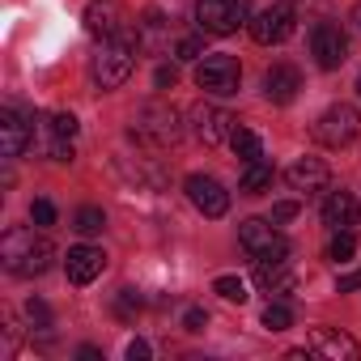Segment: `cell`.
I'll return each instance as SVG.
<instances>
[{
  "mask_svg": "<svg viewBox=\"0 0 361 361\" xmlns=\"http://www.w3.org/2000/svg\"><path fill=\"white\" fill-rule=\"evenodd\" d=\"M310 56L323 73H336L348 60V35L340 30V22H319L310 30Z\"/></svg>",
  "mask_w": 361,
  "mask_h": 361,
  "instance_id": "cell-10",
  "label": "cell"
},
{
  "mask_svg": "<svg viewBox=\"0 0 361 361\" xmlns=\"http://www.w3.org/2000/svg\"><path fill=\"white\" fill-rule=\"evenodd\" d=\"M149 353H153V348H149L145 340H128V361H149Z\"/></svg>",
  "mask_w": 361,
  "mask_h": 361,
  "instance_id": "cell-36",
  "label": "cell"
},
{
  "mask_svg": "<svg viewBox=\"0 0 361 361\" xmlns=\"http://www.w3.org/2000/svg\"><path fill=\"white\" fill-rule=\"evenodd\" d=\"M238 81H243V64L226 51H213L204 60H196V85L204 94H217V98H230L238 94Z\"/></svg>",
  "mask_w": 361,
  "mask_h": 361,
  "instance_id": "cell-7",
  "label": "cell"
},
{
  "mask_svg": "<svg viewBox=\"0 0 361 361\" xmlns=\"http://www.w3.org/2000/svg\"><path fill=\"white\" fill-rule=\"evenodd\" d=\"M81 22H85V35H94L98 43L128 35V9L119 5V0H90Z\"/></svg>",
  "mask_w": 361,
  "mask_h": 361,
  "instance_id": "cell-11",
  "label": "cell"
},
{
  "mask_svg": "<svg viewBox=\"0 0 361 361\" xmlns=\"http://www.w3.org/2000/svg\"><path fill=\"white\" fill-rule=\"evenodd\" d=\"M73 230H77V234H85V238H90V234H102V230H106V213H102V209H94V204H85V209H77Z\"/></svg>",
  "mask_w": 361,
  "mask_h": 361,
  "instance_id": "cell-23",
  "label": "cell"
},
{
  "mask_svg": "<svg viewBox=\"0 0 361 361\" xmlns=\"http://www.w3.org/2000/svg\"><path fill=\"white\" fill-rule=\"evenodd\" d=\"M285 178H289L293 192H323V188L331 183V166H327L323 157H298V161L285 170Z\"/></svg>",
  "mask_w": 361,
  "mask_h": 361,
  "instance_id": "cell-16",
  "label": "cell"
},
{
  "mask_svg": "<svg viewBox=\"0 0 361 361\" xmlns=\"http://www.w3.org/2000/svg\"><path fill=\"white\" fill-rule=\"evenodd\" d=\"M183 327H188V331H204V327H209V310H204V306H188V310H183Z\"/></svg>",
  "mask_w": 361,
  "mask_h": 361,
  "instance_id": "cell-29",
  "label": "cell"
},
{
  "mask_svg": "<svg viewBox=\"0 0 361 361\" xmlns=\"http://www.w3.org/2000/svg\"><path fill=\"white\" fill-rule=\"evenodd\" d=\"M166 39H170V22L161 18V9H145L140 22H136V43H140L145 51H161Z\"/></svg>",
  "mask_w": 361,
  "mask_h": 361,
  "instance_id": "cell-20",
  "label": "cell"
},
{
  "mask_svg": "<svg viewBox=\"0 0 361 361\" xmlns=\"http://www.w3.org/2000/svg\"><path fill=\"white\" fill-rule=\"evenodd\" d=\"M336 289H340V293H357V289H361V268L340 272V276H336Z\"/></svg>",
  "mask_w": 361,
  "mask_h": 361,
  "instance_id": "cell-35",
  "label": "cell"
},
{
  "mask_svg": "<svg viewBox=\"0 0 361 361\" xmlns=\"http://www.w3.org/2000/svg\"><path fill=\"white\" fill-rule=\"evenodd\" d=\"M259 319H264V327H268V331H285V327H293V310H289L285 302H268Z\"/></svg>",
  "mask_w": 361,
  "mask_h": 361,
  "instance_id": "cell-25",
  "label": "cell"
},
{
  "mask_svg": "<svg viewBox=\"0 0 361 361\" xmlns=\"http://www.w3.org/2000/svg\"><path fill=\"white\" fill-rule=\"evenodd\" d=\"M51 128H56L60 136H77V115H73V111H60V115H51Z\"/></svg>",
  "mask_w": 361,
  "mask_h": 361,
  "instance_id": "cell-32",
  "label": "cell"
},
{
  "mask_svg": "<svg viewBox=\"0 0 361 361\" xmlns=\"http://www.w3.org/2000/svg\"><path fill=\"white\" fill-rule=\"evenodd\" d=\"M64 268H68V281H73V285H90V281L102 276L106 255H102L98 247H73L68 259H64Z\"/></svg>",
  "mask_w": 361,
  "mask_h": 361,
  "instance_id": "cell-19",
  "label": "cell"
},
{
  "mask_svg": "<svg viewBox=\"0 0 361 361\" xmlns=\"http://www.w3.org/2000/svg\"><path fill=\"white\" fill-rule=\"evenodd\" d=\"M298 213H302V209H298V200H281V204H272V221H276V226H289Z\"/></svg>",
  "mask_w": 361,
  "mask_h": 361,
  "instance_id": "cell-30",
  "label": "cell"
},
{
  "mask_svg": "<svg viewBox=\"0 0 361 361\" xmlns=\"http://www.w3.org/2000/svg\"><path fill=\"white\" fill-rule=\"evenodd\" d=\"M174 51H178V60H204V56H209V51H204V30H200V35H188V39H178Z\"/></svg>",
  "mask_w": 361,
  "mask_h": 361,
  "instance_id": "cell-27",
  "label": "cell"
},
{
  "mask_svg": "<svg viewBox=\"0 0 361 361\" xmlns=\"http://www.w3.org/2000/svg\"><path fill=\"white\" fill-rule=\"evenodd\" d=\"M357 136H361V111H357L353 102H331V106L319 115V123H314V140L327 145V149H344V145H353Z\"/></svg>",
  "mask_w": 361,
  "mask_h": 361,
  "instance_id": "cell-6",
  "label": "cell"
},
{
  "mask_svg": "<svg viewBox=\"0 0 361 361\" xmlns=\"http://www.w3.org/2000/svg\"><path fill=\"white\" fill-rule=\"evenodd\" d=\"M230 149H234L243 161H255V157H264V140H259L251 128H234V136H230Z\"/></svg>",
  "mask_w": 361,
  "mask_h": 361,
  "instance_id": "cell-22",
  "label": "cell"
},
{
  "mask_svg": "<svg viewBox=\"0 0 361 361\" xmlns=\"http://www.w3.org/2000/svg\"><path fill=\"white\" fill-rule=\"evenodd\" d=\"M348 22H353V30L361 35V0H357V5H353V13H348Z\"/></svg>",
  "mask_w": 361,
  "mask_h": 361,
  "instance_id": "cell-38",
  "label": "cell"
},
{
  "mask_svg": "<svg viewBox=\"0 0 361 361\" xmlns=\"http://www.w3.org/2000/svg\"><path fill=\"white\" fill-rule=\"evenodd\" d=\"M35 123H39V119H35ZM35 123H30L22 111L5 106V111H0V153H5V157H22V153L30 149V140H35Z\"/></svg>",
  "mask_w": 361,
  "mask_h": 361,
  "instance_id": "cell-13",
  "label": "cell"
},
{
  "mask_svg": "<svg viewBox=\"0 0 361 361\" xmlns=\"http://www.w3.org/2000/svg\"><path fill=\"white\" fill-rule=\"evenodd\" d=\"M255 285H259L264 293L281 298V293H293V289H298V276H293L289 259H259V264H255Z\"/></svg>",
  "mask_w": 361,
  "mask_h": 361,
  "instance_id": "cell-17",
  "label": "cell"
},
{
  "mask_svg": "<svg viewBox=\"0 0 361 361\" xmlns=\"http://www.w3.org/2000/svg\"><path fill=\"white\" fill-rule=\"evenodd\" d=\"M327 255H331L336 264H348V259L357 255V238H353L348 230H336V238H331V247H327Z\"/></svg>",
  "mask_w": 361,
  "mask_h": 361,
  "instance_id": "cell-26",
  "label": "cell"
},
{
  "mask_svg": "<svg viewBox=\"0 0 361 361\" xmlns=\"http://www.w3.org/2000/svg\"><path fill=\"white\" fill-rule=\"evenodd\" d=\"M183 188H188V200H192L204 217H226V213H230V192L217 183V178H209V174H192Z\"/></svg>",
  "mask_w": 361,
  "mask_h": 361,
  "instance_id": "cell-12",
  "label": "cell"
},
{
  "mask_svg": "<svg viewBox=\"0 0 361 361\" xmlns=\"http://www.w3.org/2000/svg\"><path fill=\"white\" fill-rule=\"evenodd\" d=\"M136 51H140V43H136L132 30L119 35V39H106L102 51L94 56V81H98L102 90H119V85L132 77V68H136Z\"/></svg>",
  "mask_w": 361,
  "mask_h": 361,
  "instance_id": "cell-3",
  "label": "cell"
},
{
  "mask_svg": "<svg viewBox=\"0 0 361 361\" xmlns=\"http://www.w3.org/2000/svg\"><path fill=\"white\" fill-rule=\"evenodd\" d=\"M77 357H81V361H98V357H102V353H98V348H94V344H81V348H77Z\"/></svg>",
  "mask_w": 361,
  "mask_h": 361,
  "instance_id": "cell-37",
  "label": "cell"
},
{
  "mask_svg": "<svg viewBox=\"0 0 361 361\" xmlns=\"http://www.w3.org/2000/svg\"><path fill=\"white\" fill-rule=\"evenodd\" d=\"M30 221H35L39 230L56 226V204H51V200H35V204H30Z\"/></svg>",
  "mask_w": 361,
  "mask_h": 361,
  "instance_id": "cell-28",
  "label": "cell"
},
{
  "mask_svg": "<svg viewBox=\"0 0 361 361\" xmlns=\"http://www.w3.org/2000/svg\"><path fill=\"white\" fill-rule=\"evenodd\" d=\"M132 136L149 149H170L183 136V123H178V111L170 102H145L132 115Z\"/></svg>",
  "mask_w": 361,
  "mask_h": 361,
  "instance_id": "cell-2",
  "label": "cell"
},
{
  "mask_svg": "<svg viewBox=\"0 0 361 361\" xmlns=\"http://www.w3.org/2000/svg\"><path fill=\"white\" fill-rule=\"evenodd\" d=\"M26 314H30V323H35V327H51V310H47L39 298H30V302H26Z\"/></svg>",
  "mask_w": 361,
  "mask_h": 361,
  "instance_id": "cell-31",
  "label": "cell"
},
{
  "mask_svg": "<svg viewBox=\"0 0 361 361\" xmlns=\"http://www.w3.org/2000/svg\"><path fill=\"white\" fill-rule=\"evenodd\" d=\"M188 123H192L196 140H204L209 149H217L221 140H230V136H234V128H238V119H234L230 111L213 106V102H196V106L188 111Z\"/></svg>",
  "mask_w": 361,
  "mask_h": 361,
  "instance_id": "cell-9",
  "label": "cell"
},
{
  "mask_svg": "<svg viewBox=\"0 0 361 361\" xmlns=\"http://www.w3.org/2000/svg\"><path fill=\"white\" fill-rule=\"evenodd\" d=\"M298 90H302V73H298L293 64H272V68L264 73V98H268L272 106H289V102L298 98Z\"/></svg>",
  "mask_w": 361,
  "mask_h": 361,
  "instance_id": "cell-15",
  "label": "cell"
},
{
  "mask_svg": "<svg viewBox=\"0 0 361 361\" xmlns=\"http://www.w3.org/2000/svg\"><path fill=\"white\" fill-rule=\"evenodd\" d=\"M272 178H276V170H272V161H264V157H255V161H247V170H243V178H238V188H243L247 196H264V192L272 188Z\"/></svg>",
  "mask_w": 361,
  "mask_h": 361,
  "instance_id": "cell-21",
  "label": "cell"
},
{
  "mask_svg": "<svg viewBox=\"0 0 361 361\" xmlns=\"http://www.w3.org/2000/svg\"><path fill=\"white\" fill-rule=\"evenodd\" d=\"M174 81H178V68H174V64H161V68L153 73V85H157V90H174Z\"/></svg>",
  "mask_w": 361,
  "mask_h": 361,
  "instance_id": "cell-34",
  "label": "cell"
},
{
  "mask_svg": "<svg viewBox=\"0 0 361 361\" xmlns=\"http://www.w3.org/2000/svg\"><path fill=\"white\" fill-rule=\"evenodd\" d=\"M238 247L259 264V259H289V243H285V234L276 230V221L268 217H247L243 226H238Z\"/></svg>",
  "mask_w": 361,
  "mask_h": 361,
  "instance_id": "cell-5",
  "label": "cell"
},
{
  "mask_svg": "<svg viewBox=\"0 0 361 361\" xmlns=\"http://www.w3.org/2000/svg\"><path fill=\"white\" fill-rule=\"evenodd\" d=\"M293 26H298V13H293V5L289 0H272L268 9H259L255 18H251V39L255 43H264V47H276V43H285L289 35H293Z\"/></svg>",
  "mask_w": 361,
  "mask_h": 361,
  "instance_id": "cell-8",
  "label": "cell"
},
{
  "mask_svg": "<svg viewBox=\"0 0 361 361\" xmlns=\"http://www.w3.org/2000/svg\"><path fill=\"white\" fill-rule=\"evenodd\" d=\"M0 259L13 276H43L51 264H56V247L47 234H35V230H9L0 238Z\"/></svg>",
  "mask_w": 361,
  "mask_h": 361,
  "instance_id": "cell-1",
  "label": "cell"
},
{
  "mask_svg": "<svg viewBox=\"0 0 361 361\" xmlns=\"http://www.w3.org/2000/svg\"><path fill=\"white\" fill-rule=\"evenodd\" d=\"M213 293H217V298H226V302H238V306L251 298V293H247V281H243V276H230V272L213 281Z\"/></svg>",
  "mask_w": 361,
  "mask_h": 361,
  "instance_id": "cell-24",
  "label": "cell"
},
{
  "mask_svg": "<svg viewBox=\"0 0 361 361\" xmlns=\"http://www.w3.org/2000/svg\"><path fill=\"white\" fill-rule=\"evenodd\" d=\"M196 22L204 35L226 39L251 26V0H196Z\"/></svg>",
  "mask_w": 361,
  "mask_h": 361,
  "instance_id": "cell-4",
  "label": "cell"
},
{
  "mask_svg": "<svg viewBox=\"0 0 361 361\" xmlns=\"http://www.w3.org/2000/svg\"><path fill=\"white\" fill-rule=\"evenodd\" d=\"M310 353H319L327 361H357L361 357L357 340L348 331H340V327H314L310 331Z\"/></svg>",
  "mask_w": 361,
  "mask_h": 361,
  "instance_id": "cell-14",
  "label": "cell"
},
{
  "mask_svg": "<svg viewBox=\"0 0 361 361\" xmlns=\"http://www.w3.org/2000/svg\"><path fill=\"white\" fill-rule=\"evenodd\" d=\"M115 310L128 319L132 310H140V293H136V289H119V302H115Z\"/></svg>",
  "mask_w": 361,
  "mask_h": 361,
  "instance_id": "cell-33",
  "label": "cell"
},
{
  "mask_svg": "<svg viewBox=\"0 0 361 361\" xmlns=\"http://www.w3.org/2000/svg\"><path fill=\"white\" fill-rule=\"evenodd\" d=\"M357 217H361V200L353 196V192H331L327 200H323V226H331V230H353L357 226Z\"/></svg>",
  "mask_w": 361,
  "mask_h": 361,
  "instance_id": "cell-18",
  "label": "cell"
},
{
  "mask_svg": "<svg viewBox=\"0 0 361 361\" xmlns=\"http://www.w3.org/2000/svg\"><path fill=\"white\" fill-rule=\"evenodd\" d=\"M357 94H361V77H357Z\"/></svg>",
  "mask_w": 361,
  "mask_h": 361,
  "instance_id": "cell-39",
  "label": "cell"
}]
</instances>
